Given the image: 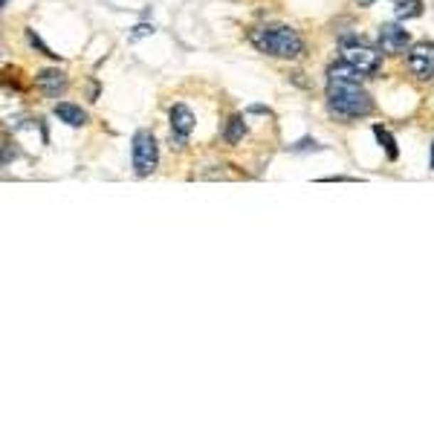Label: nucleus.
I'll return each mask as SVG.
<instances>
[{"mask_svg":"<svg viewBox=\"0 0 434 434\" xmlns=\"http://www.w3.org/2000/svg\"><path fill=\"white\" fill-rule=\"evenodd\" d=\"M243 130H246L243 116H232V119H229V127H226V142H229V145H238L240 137H243Z\"/></svg>","mask_w":434,"mask_h":434,"instance_id":"11","label":"nucleus"},{"mask_svg":"<svg viewBox=\"0 0 434 434\" xmlns=\"http://www.w3.org/2000/svg\"><path fill=\"white\" fill-rule=\"evenodd\" d=\"M55 116H58L64 125H70V127H81V125L87 122V113H84L81 107L70 105V102H58V105H55Z\"/></svg>","mask_w":434,"mask_h":434,"instance_id":"9","label":"nucleus"},{"mask_svg":"<svg viewBox=\"0 0 434 434\" xmlns=\"http://www.w3.org/2000/svg\"><path fill=\"white\" fill-rule=\"evenodd\" d=\"M359 4H362V6H371V4H374V0H359Z\"/></svg>","mask_w":434,"mask_h":434,"instance_id":"15","label":"nucleus"},{"mask_svg":"<svg viewBox=\"0 0 434 434\" xmlns=\"http://www.w3.org/2000/svg\"><path fill=\"white\" fill-rule=\"evenodd\" d=\"M191 130H194V113L186 105H174L171 107V139L183 145Z\"/></svg>","mask_w":434,"mask_h":434,"instance_id":"6","label":"nucleus"},{"mask_svg":"<svg viewBox=\"0 0 434 434\" xmlns=\"http://www.w3.org/2000/svg\"><path fill=\"white\" fill-rule=\"evenodd\" d=\"M342 58H344L347 67H354L359 75H374L379 70V64H382L379 53L365 47V43H344V47H342Z\"/></svg>","mask_w":434,"mask_h":434,"instance_id":"4","label":"nucleus"},{"mask_svg":"<svg viewBox=\"0 0 434 434\" xmlns=\"http://www.w3.org/2000/svg\"><path fill=\"white\" fill-rule=\"evenodd\" d=\"M252 43L258 53H267L275 58H298L304 53V41L290 26H260L252 32Z\"/></svg>","mask_w":434,"mask_h":434,"instance_id":"2","label":"nucleus"},{"mask_svg":"<svg viewBox=\"0 0 434 434\" xmlns=\"http://www.w3.org/2000/svg\"><path fill=\"white\" fill-rule=\"evenodd\" d=\"M148 32H154V26H148V23H142V26H137V32H134V38H142V35H148Z\"/></svg>","mask_w":434,"mask_h":434,"instance_id":"14","label":"nucleus"},{"mask_svg":"<svg viewBox=\"0 0 434 434\" xmlns=\"http://www.w3.org/2000/svg\"><path fill=\"white\" fill-rule=\"evenodd\" d=\"M431 168H434V145H431Z\"/></svg>","mask_w":434,"mask_h":434,"instance_id":"16","label":"nucleus"},{"mask_svg":"<svg viewBox=\"0 0 434 434\" xmlns=\"http://www.w3.org/2000/svg\"><path fill=\"white\" fill-rule=\"evenodd\" d=\"M408 41H411V38H408V29H403V26H397V23H385V26L379 29V50L388 53V55H394V53L406 50Z\"/></svg>","mask_w":434,"mask_h":434,"instance_id":"7","label":"nucleus"},{"mask_svg":"<svg viewBox=\"0 0 434 434\" xmlns=\"http://www.w3.org/2000/svg\"><path fill=\"white\" fill-rule=\"evenodd\" d=\"M327 105L333 113L344 119H359L374 110L371 96L359 84V73L354 67H347L344 61L327 70Z\"/></svg>","mask_w":434,"mask_h":434,"instance_id":"1","label":"nucleus"},{"mask_svg":"<svg viewBox=\"0 0 434 434\" xmlns=\"http://www.w3.org/2000/svg\"><path fill=\"white\" fill-rule=\"evenodd\" d=\"M35 84L47 96H58V93H64V87H67V75L61 70H41L35 75Z\"/></svg>","mask_w":434,"mask_h":434,"instance_id":"8","label":"nucleus"},{"mask_svg":"<svg viewBox=\"0 0 434 434\" xmlns=\"http://www.w3.org/2000/svg\"><path fill=\"white\" fill-rule=\"evenodd\" d=\"M374 134H376L379 145H385V154H388V159H397V145H394V137H391V134H388V130H385L382 125H376V127H374Z\"/></svg>","mask_w":434,"mask_h":434,"instance_id":"12","label":"nucleus"},{"mask_svg":"<svg viewBox=\"0 0 434 434\" xmlns=\"http://www.w3.org/2000/svg\"><path fill=\"white\" fill-rule=\"evenodd\" d=\"M408 70L417 78H431L434 75V43H428V41L414 43L411 53H408Z\"/></svg>","mask_w":434,"mask_h":434,"instance_id":"5","label":"nucleus"},{"mask_svg":"<svg viewBox=\"0 0 434 434\" xmlns=\"http://www.w3.org/2000/svg\"><path fill=\"white\" fill-rule=\"evenodd\" d=\"M26 35H29V43H32V47H38L43 55H55V53H50V47H43V43H41V38H38L35 32H26Z\"/></svg>","mask_w":434,"mask_h":434,"instance_id":"13","label":"nucleus"},{"mask_svg":"<svg viewBox=\"0 0 434 434\" xmlns=\"http://www.w3.org/2000/svg\"><path fill=\"white\" fill-rule=\"evenodd\" d=\"M159 162V148H157V139L151 130H137L134 137V168L139 177H148V174L157 168Z\"/></svg>","mask_w":434,"mask_h":434,"instance_id":"3","label":"nucleus"},{"mask_svg":"<svg viewBox=\"0 0 434 434\" xmlns=\"http://www.w3.org/2000/svg\"><path fill=\"white\" fill-rule=\"evenodd\" d=\"M423 15V0H397V18L400 21H411Z\"/></svg>","mask_w":434,"mask_h":434,"instance_id":"10","label":"nucleus"}]
</instances>
